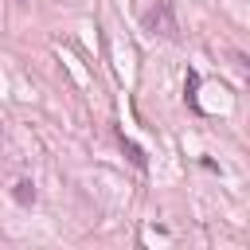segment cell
<instances>
[{"instance_id":"6da1fadb","label":"cell","mask_w":250,"mask_h":250,"mask_svg":"<svg viewBox=\"0 0 250 250\" xmlns=\"http://www.w3.org/2000/svg\"><path fill=\"white\" fill-rule=\"evenodd\" d=\"M145 27L152 35H164V39H176L180 35V23H176V12H172L168 0H156V8L145 12Z\"/></svg>"},{"instance_id":"7a4b0ae2","label":"cell","mask_w":250,"mask_h":250,"mask_svg":"<svg viewBox=\"0 0 250 250\" xmlns=\"http://www.w3.org/2000/svg\"><path fill=\"white\" fill-rule=\"evenodd\" d=\"M31 199H35V188H31L27 180H20V184H16V203H31Z\"/></svg>"}]
</instances>
